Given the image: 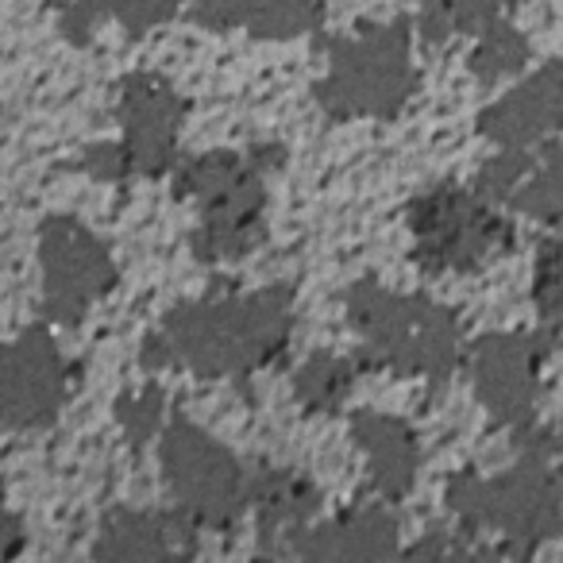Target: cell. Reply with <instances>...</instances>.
I'll list each match as a JSON object with an SVG mask.
<instances>
[{
  "label": "cell",
  "instance_id": "6da1fadb",
  "mask_svg": "<svg viewBox=\"0 0 563 563\" xmlns=\"http://www.w3.org/2000/svg\"><path fill=\"white\" fill-rule=\"evenodd\" d=\"M294 329L290 294L274 290L243 294L224 301H197L174 309L158 336L170 347V360L201 378H243L271 363L286 347Z\"/></svg>",
  "mask_w": 563,
  "mask_h": 563
},
{
  "label": "cell",
  "instance_id": "7a4b0ae2",
  "mask_svg": "<svg viewBox=\"0 0 563 563\" xmlns=\"http://www.w3.org/2000/svg\"><path fill=\"white\" fill-rule=\"evenodd\" d=\"M347 313L363 336L367 367L448 383L463 363L460 321L452 309L421 294H394L378 282H355L347 290Z\"/></svg>",
  "mask_w": 563,
  "mask_h": 563
},
{
  "label": "cell",
  "instance_id": "3957f363",
  "mask_svg": "<svg viewBox=\"0 0 563 563\" xmlns=\"http://www.w3.org/2000/svg\"><path fill=\"white\" fill-rule=\"evenodd\" d=\"M448 506L460 514L463 529L506 532L521 555H529L537 540L563 532V483L544 455L521 452L517 467L494 478L463 471L448 483Z\"/></svg>",
  "mask_w": 563,
  "mask_h": 563
},
{
  "label": "cell",
  "instance_id": "277c9868",
  "mask_svg": "<svg viewBox=\"0 0 563 563\" xmlns=\"http://www.w3.org/2000/svg\"><path fill=\"white\" fill-rule=\"evenodd\" d=\"M413 258L429 274L478 271L514 247V224L475 186H432L409 201Z\"/></svg>",
  "mask_w": 563,
  "mask_h": 563
},
{
  "label": "cell",
  "instance_id": "5b68a950",
  "mask_svg": "<svg viewBox=\"0 0 563 563\" xmlns=\"http://www.w3.org/2000/svg\"><path fill=\"white\" fill-rule=\"evenodd\" d=\"M409 93V24L394 20L329 43V74L317 86V101L329 117H394Z\"/></svg>",
  "mask_w": 563,
  "mask_h": 563
},
{
  "label": "cell",
  "instance_id": "8992f818",
  "mask_svg": "<svg viewBox=\"0 0 563 563\" xmlns=\"http://www.w3.org/2000/svg\"><path fill=\"white\" fill-rule=\"evenodd\" d=\"M178 194L201 205V228L194 232V251L205 263L240 258L263 240V170L251 155H201L178 166Z\"/></svg>",
  "mask_w": 563,
  "mask_h": 563
},
{
  "label": "cell",
  "instance_id": "52a82bcc",
  "mask_svg": "<svg viewBox=\"0 0 563 563\" xmlns=\"http://www.w3.org/2000/svg\"><path fill=\"white\" fill-rule=\"evenodd\" d=\"M163 475L178 509L205 529H232L247 509V471L201 424L174 417L163 432Z\"/></svg>",
  "mask_w": 563,
  "mask_h": 563
},
{
  "label": "cell",
  "instance_id": "ba28073f",
  "mask_svg": "<svg viewBox=\"0 0 563 563\" xmlns=\"http://www.w3.org/2000/svg\"><path fill=\"white\" fill-rule=\"evenodd\" d=\"M43 313L63 324H78L93 301L117 286V263L109 247L70 217L47 220L40 232Z\"/></svg>",
  "mask_w": 563,
  "mask_h": 563
},
{
  "label": "cell",
  "instance_id": "9c48e42d",
  "mask_svg": "<svg viewBox=\"0 0 563 563\" xmlns=\"http://www.w3.org/2000/svg\"><path fill=\"white\" fill-rule=\"evenodd\" d=\"M66 363L43 329L0 347V429H43L66 406Z\"/></svg>",
  "mask_w": 563,
  "mask_h": 563
},
{
  "label": "cell",
  "instance_id": "30bf717a",
  "mask_svg": "<svg viewBox=\"0 0 563 563\" xmlns=\"http://www.w3.org/2000/svg\"><path fill=\"white\" fill-rule=\"evenodd\" d=\"M552 344L555 336H548V332H537V336L501 332V336H483L463 355L471 367V378H475L478 401L501 424H525L532 417L537 375Z\"/></svg>",
  "mask_w": 563,
  "mask_h": 563
},
{
  "label": "cell",
  "instance_id": "8fae6325",
  "mask_svg": "<svg viewBox=\"0 0 563 563\" xmlns=\"http://www.w3.org/2000/svg\"><path fill=\"white\" fill-rule=\"evenodd\" d=\"M186 104L166 81L135 74L120 89V124L135 174H166L178 158V128Z\"/></svg>",
  "mask_w": 563,
  "mask_h": 563
},
{
  "label": "cell",
  "instance_id": "7c38bea8",
  "mask_svg": "<svg viewBox=\"0 0 563 563\" xmlns=\"http://www.w3.org/2000/svg\"><path fill=\"white\" fill-rule=\"evenodd\" d=\"M563 128V58L548 63L544 70L532 74L525 86L494 101L478 117V132L501 147L532 151L548 135Z\"/></svg>",
  "mask_w": 563,
  "mask_h": 563
},
{
  "label": "cell",
  "instance_id": "4fadbf2b",
  "mask_svg": "<svg viewBox=\"0 0 563 563\" xmlns=\"http://www.w3.org/2000/svg\"><path fill=\"white\" fill-rule=\"evenodd\" d=\"M290 552L313 555V560H383V555H398V525L390 509L367 501L313 532L301 529Z\"/></svg>",
  "mask_w": 563,
  "mask_h": 563
},
{
  "label": "cell",
  "instance_id": "5bb4252c",
  "mask_svg": "<svg viewBox=\"0 0 563 563\" xmlns=\"http://www.w3.org/2000/svg\"><path fill=\"white\" fill-rule=\"evenodd\" d=\"M352 437L355 444L367 455L371 483L383 498H401V494L413 486L417 467H421V444H417V432L409 429L401 417L390 413H355L352 417Z\"/></svg>",
  "mask_w": 563,
  "mask_h": 563
},
{
  "label": "cell",
  "instance_id": "9a60e30c",
  "mask_svg": "<svg viewBox=\"0 0 563 563\" xmlns=\"http://www.w3.org/2000/svg\"><path fill=\"white\" fill-rule=\"evenodd\" d=\"M194 24L209 32H251L255 40H298L313 32L321 12L317 0H197Z\"/></svg>",
  "mask_w": 563,
  "mask_h": 563
},
{
  "label": "cell",
  "instance_id": "2e32d148",
  "mask_svg": "<svg viewBox=\"0 0 563 563\" xmlns=\"http://www.w3.org/2000/svg\"><path fill=\"white\" fill-rule=\"evenodd\" d=\"M317 506H321V494L298 471L266 467L247 475V509H255L263 537H274V532L298 537L309 517L317 514Z\"/></svg>",
  "mask_w": 563,
  "mask_h": 563
},
{
  "label": "cell",
  "instance_id": "e0dca14e",
  "mask_svg": "<svg viewBox=\"0 0 563 563\" xmlns=\"http://www.w3.org/2000/svg\"><path fill=\"white\" fill-rule=\"evenodd\" d=\"M194 521H181L174 529L166 517L135 514V509H120L104 521V532L97 540V555L109 560H158V555H178L194 552Z\"/></svg>",
  "mask_w": 563,
  "mask_h": 563
},
{
  "label": "cell",
  "instance_id": "ac0fdd59",
  "mask_svg": "<svg viewBox=\"0 0 563 563\" xmlns=\"http://www.w3.org/2000/svg\"><path fill=\"white\" fill-rule=\"evenodd\" d=\"M352 378H355L352 363L340 360V355L321 352L294 375V390H298L301 406L309 413H336L347 394H352Z\"/></svg>",
  "mask_w": 563,
  "mask_h": 563
},
{
  "label": "cell",
  "instance_id": "d6986e66",
  "mask_svg": "<svg viewBox=\"0 0 563 563\" xmlns=\"http://www.w3.org/2000/svg\"><path fill=\"white\" fill-rule=\"evenodd\" d=\"M506 0H421V35L432 47H444L452 35L483 32L494 24Z\"/></svg>",
  "mask_w": 563,
  "mask_h": 563
},
{
  "label": "cell",
  "instance_id": "ffe728a7",
  "mask_svg": "<svg viewBox=\"0 0 563 563\" xmlns=\"http://www.w3.org/2000/svg\"><path fill=\"white\" fill-rule=\"evenodd\" d=\"M517 212L544 224H563V147H552L548 158L532 163L529 178L517 186V194L509 197Z\"/></svg>",
  "mask_w": 563,
  "mask_h": 563
},
{
  "label": "cell",
  "instance_id": "44dd1931",
  "mask_svg": "<svg viewBox=\"0 0 563 563\" xmlns=\"http://www.w3.org/2000/svg\"><path fill=\"white\" fill-rule=\"evenodd\" d=\"M525 58H529V43L521 40V32L494 20V24L483 27V40H478L475 55H471V70H475V78L483 86H494V81L521 70Z\"/></svg>",
  "mask_w": 563,
  "mask_h": 563
},
{
  "label": "cell",
  "instance_id": "7402d4cb",
  "mask_svg": "<svg viewBox=\"0 0 563 563\" xmlns=\"http://www.w3.org/2000/svg\"><path fill=\"white\" fill-rule=\"evenodd\" d=\"M532 151H521V147H506L498 158H490V163L478 170L475 178V189L483 197H490V201H509V197L517 194V186H521L525 178H529L532 170Z\"/></svg>",
  "mask_w": 563,
  "mask_h": 563
},
{
  "label": "cell",
  "instance_id": "603a6c76",
  "mask_svg": "<svg viewBox=\"0 0 563 563\" xmlns=\"http://www.w3.org/2000/svg\"><path fill=\"white\" fill-rule=\"evenodd\" d=\"M532 298L544 321H563V235L548 240L537 258V286Z\"/></svg>",
  "mask_w": 563,
  "mask_h": 563
},
{
  "label": "cell",
  "instance_id": "cb8c5ba5",
  "mask_svg": "<svg viewBox=\"0 0 563 563\" xmlns=\"http://www.w3.org/2000/svg\"><path fill=\"white\" fill-rule=\"evenodd\" d=\"M81 4H89L97 16H104V12L117 16L132 35H143L174 12V0H81Z\"/></svg>",
  "mask_w": 563,
  "mask_h": 563
},
{
  "label": "cell",
  "instance_id": "d4e9b609",
  "mask_svg": "<svg viewBox=\"0 0 563 563\" xmlns=\"http://www.w3.org/2000/svg\"><path fill=\"white\" fill-rule=\"evenodd\" d=\"M163 406H166V398L158 386H147V390L135 394V398L120 401V421H124L128 437H132L135 444H147L158 432V424H163Z\"/></svg>",
  "mask_w": 563,
  "mask_h": 563
},
{
  "label": "cell",
  "instance_id": "484cf974",
  "mask_svg": "<svg viewBox=\"0 0 563 563\" xmlns=\"http://www.w3.org/2000/svg\"><path fill=\"white\" fill-rule=\"evenodd\" d=\"M81 166L101 181H120V178H128V174H135L132 155H128L124 143H101V147L89 151Z\"/></svg>",
  "mask_w": 563,
  "mask_h": 563
},
{
  "label": "cell",
  "instance_id": "4316f807",
  "mask_svg": "<svg viewBox=\"0 0 563 563\" xmlns=\"http://www.w3.org/2000/svg\"><path fill=\"white\" fill-rule=\"evenodd\" d=\"M20 544H24V537H20L16 517H12L9 509H4V483H0V560L16 555Z\"/></svg>",
  "mask_w": 563,
  "mask_h": 563
}]
</instances>
